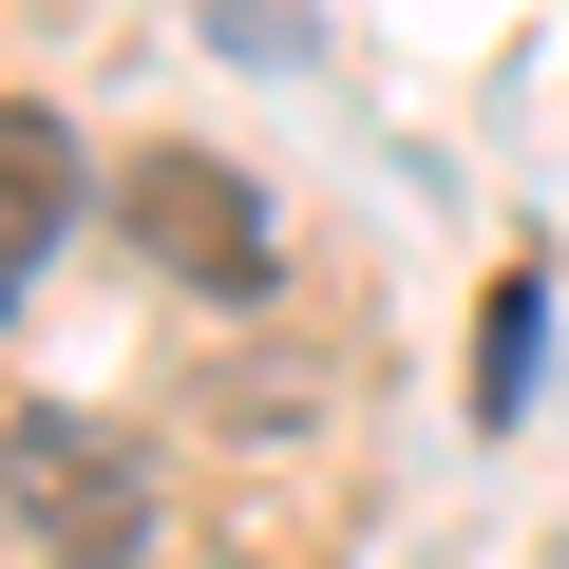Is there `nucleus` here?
I'll use <instances>...</instances> for the list:
<instances>
[{
  "label": "nucleus",
  "mask_w": 569,
  "mask_h": 569,
  "mask_svg": "<svg viewBox=\"0 0 569 569\" xmlns=\"http://www.w3.org/2000/svg\"><path fill=\"white\" fill-rule=\"evenodd\" d=\"M0 512H20L58 569H133V550H152V475H133L96 418H20V437H0Z\"/></svg>",
  "instance_id": "obj_1"
},
{
  "label": "nucleus",
  "mask_w": 569,
  "mask_h": 569,
  "mask_svg": "<svg viewBox=\"0 0 569 569\" xmlns=\"http://www.w3.org/2000/svg\"><path fill=\"white\" fill-rule=\"evenodd\" d=\"M114 228H133L171 284H209V305H247V284H266V190L209 171V152H133V171H114Z\"/></svg>",
  "instance_id": "obj_2"
},
{
  "label": "nucleus",
  "mask_w": 569,
  "mask_h": 569,
  "mask_svg": "<svg viewBox=\"0 0 569 569\" xmlns=\"http://www.w3.org/2000/svg\"><path fill=\"white\" fill-rule=\"evenodd\" d=\"M58 228H77V133H58L39 96H0V284H20Z\"/></svg>",
  "instance_id": "obj_3"
},
{
  "label": "nucleus",
  "mask_w": 569,
  "mask_h": 569,
  "mask_svg": "<svg viewBox=\"0 0 569 569\" xmlns=\"http://www.w3.org/2000/svg\"><path fill=\"white\" fill-rule=\"evenodd\" d=\"M531 323H550V284H493V323H475V418L531 399Z\"/></svg>",
  "instance_id": "obj_4"
}]
</instances>
